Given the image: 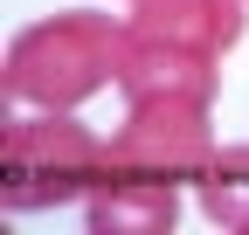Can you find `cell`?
<instances>
[{"label":"cell","mask_w":249,"mask_h":235,"mask_svg":"<svg viewBox=\"0 0 249 235\" xmlns=\"http://www.w3.org/2000/svg\"><path fill=\"white\" fill-rule=\"evenodd\" d=\"M249 0H132L124 14L118 90L132 97H208L222 83V55L242 42Z\"/></svg>","instance_id":"6da1fadb"},{"label":"cell","mask_w":249,"mask_h":235,"mask_svg":"<svg viewBox=\"0 0 249 235\" xmlns=\"http://www.w3.org/2000/svg\"><path fill=\"white\" fill-rule=\"evenodd\" d=\"M118 63H124V21L62 7L49 21H28L7 42V97L35 111H76L104 83H118Z\"/></svg>","instance_id":"7a4b0ae2"},{"label":"cell","mask_w":249,"mask_h":235,"mask_svg":"<svg viewBox=\"0 0 249 235\" xmlns=\"http://www.w3.org/2000/svg\"><path fill=\"white\" fill-rule=\"evenodd\" d=\"M97 166H104V138L90 125H76L70 111L14 118L7 138H0V208L7 215L83 208Z\"/></svg>","instance_id":"3957f363"},{"label":"cell","mask_w":249,"mask_h":235,"mask_svg":"<svg viewBox=\"0 0 249 235\" xmlns=\"http://www.w3.org/2000/svg\"><path fill=\"white\" fill-rule=\"evenodd\" d=\"M214 145L222 138H214L208 97H132L118 138H104V152L187 187V180H201V166L214 159Z\"/></svg>","instance_id":"277c9868"},{"label":"cell","mask_w":249,"mask_h":235,"mask_svg":"<svg viewBox=\"0 0 249 235\" xmlns=\"http://www.w3.org/2000/svg\"><path fill=\"white\" fill-rule=\"evenodd\" d=\"M173 221H180V180H160V173L104 152L97 180L83 194V228L90 235H173Z\"/></svg>","instance_id":"5b68a950"},{"label":"cell","mask_w":249,"mask_h":235,"mask_svg":"<svg viewBox=\"0 0 249 235\" xmlns=\"http://www.w3.org/2000/svg\"><path fill=\"white\" fill-rule=\"evenodd\" d=\"M194 201H201V215L214 228H242L249 235V138L214 145V159L201 166V180H194Z\"/></svg>","instance_id":"8992f818"}]
</instances>
